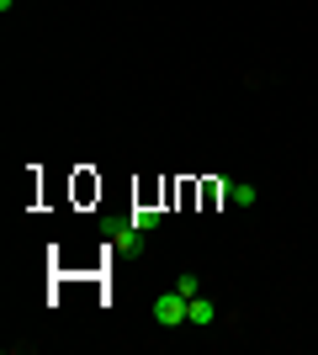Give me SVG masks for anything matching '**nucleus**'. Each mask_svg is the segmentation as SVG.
<instances>
[{
    "label": "nucleus",
    "instance_id": "obj_3",
    "mask_svg": "<svg viewBox=\"0 0 318 355\" xmlns=\"http://www.w3.org/2000/svg\"><path fill=\"white\" fill-rule=\"evenodd\" d=\"M223 202H233V207H255L260 191H255V186H228V180H223Z\"/></svg>",
    "mask_w": 318,
    "mask_h": 355
},
{
    "label": "nucleus",
    "instance_id": "obj_2",
    "mask_svg": "<svg viewBox=\"0 0 318 355\" xmlns=\"http://www.w3.org/2000/svg\"><path fill=\"white\" fill-rule=\"evenodd\" d=\"M186 324H197V329L218 324V302H207V297H191V318H186Z\"/></svg>",
    "mask_w": 318,
    "mask_h": 355
},
{
    "label": "nucleus",
    "instance_id": "obj_4",
    "mask_svg": "<svg viewBox=\"0 0 318 355\" xmlns=\"http://www.w3.org/2000/svg\"><path fill=\"white\" fill-rule=\"evenodd\" d=\"M154 223H159V207H138L133 212V234H149Z\"/></svg>",
    "mask_w": 318,
    "mask_h": 355
},
{
    "label": "nucleus",
    "instance_id": "obj_5",
    "mask_svg": "<svg viewBox=\"0 0 318 355\" xmlns=\"http://www.w3.org/2000/svg\"><path fill=\"white\" fill-rule=\"evenodd\" d=\"M175 286H181L186 297H197V292H202V276H197V270H186V276H181V282H175Z\"/></svg>",
    "mask_w": 318,
    "mask_h": 355
},
{
    "label": "nucleus",
    "instance_id": "obj_1",
    "mask_svg": "<svg viewBox=\"0 0 318 355\" xmlns=\"http://www.w3.org/2000/svg\"><path fill=\"white\" fill-rule=\"evenodd\" d=\"M186 318H191V297H186L181 286H170L165 297H154V324L159 329H181Z\"/></svg>",
    "mask_w": 318,
    "mask_h": 355
}]
</instances>
